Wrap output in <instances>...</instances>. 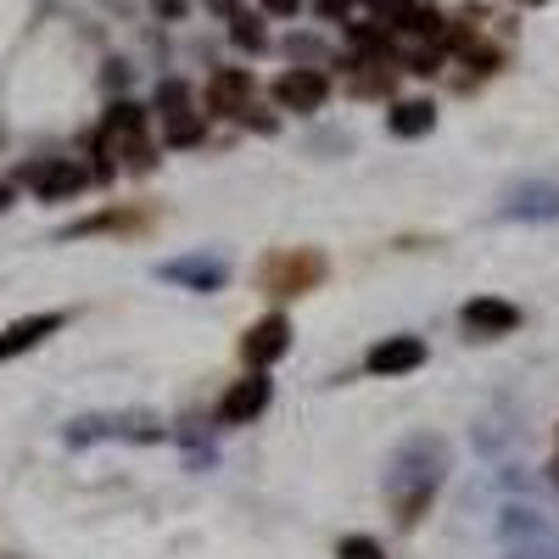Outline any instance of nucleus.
I'll return each mask as SVG.
<instances>
[{
    "label": "nucleus",
    "mask_w": 559,
    "mask_h": 559,
    "mask_svg": "<svg viewBox=\"0 0 559 559\" xmlns=\"http://www.w3.org/2000/svg\"><path fill=\"white\" fill-rule=\"evenodd\" d=\"M442 471H448L442 437H414V442H403V453H397V464H392V521H397L403 532L426 521V509H431V498H437V487H442Z\"/></svg>",
    "instance_id": "f257e3e1"
},
{
    "label": "nucleus",
    "mask_w": 559,
    "mask_h": 559,
    "mask_svg": "<svg viewBox=\"0 0 559 559\" xmlns=\"http://www.w3.org/2000/svg\"><path fill=\"white\" fill-rule=\"evenodd\" d=\"M331 274V263H324V252H313V247H280V252H269L263 263H258V286L269 292V297H308L319 280Z\"/></svg>",
    "instance_id": "f03ea898"
},
{
    "label": "nucleus",
    "mask_w": 559,
    "mask_h": 559,
    "mask_svg": "<svg viewBox=\"0 0 559 559\" xmlns=\"http://www.w3.org/2000/svg\"><path fill=\"white\" fill-rule=\"evenodd\" d=\"M96 157H118L123 168H152V134H146V107L118 102L102 129H96Z\"/></svg>",
    "instance_id": "7ed1b4c3"
},
{
    "label": "nucleus",
    "mask_w": 559,
    "mask_h": 559,
    "mask_svg": "<svg viewBox=\"0 0 559 559\" xmlns=\"http://www.w3.org/2000/svg\"><path fill=\"white\" fill-rule=\"evenodd\" d=\"M274 403V381L263 369H247L241 381H229L224 397H218V426H252V419Z\"/></svg>",
    "instance_id": "20e7f679"
},
{
    "label": "nucleus",
    "mask_w": 559,
    "mask_h": 559,
    "mask_svg": "<svg viewBox=\"0 0 559 559\" xmlns=\"http://www.w3.org/2000/svg\"><path fill=\"white\" fill-rule=\"evenodd\" d=\"M157 118H163V140H168V146H197V140H202V112L191 107V90H185L179 79H168L157 90Z\"/></svg>",
    "instance_id": "39448f33"
},
{
    "label": "nucleus",
    "mask_w": 559,
    "mask_h": 559,
    "mask_svg": "<svg viewBox=\"0 0 559 559\" xmlns=\"http://www.w3.org/2000/svg\"><path fill=\"white\" fill-rule=\"evenodd\" d=\"M292 353V319L286 313H263L252 331L241 336V364L247 369H269Z\"/></svg>",
    "instance_id": "423d86ee"
},
{
    "label": "nucleus",
    "mask_w": 559,
    "mask_h": 559,
    "mask_svg": "<svg viewBox=\"0 0 559 559\" xmlns=\"http://www.w3.org/2000/svg\"><path fill=\"white\" fill-rule=\"evenodd\" d=\"M459 324L471 336L492 342V336H509V331H521V308L515 302H503V297H471L459 308Z\"/></svg>",
    "instance_id": "0eeeda50"
},
{
    "label": "nucleus",
    "mask_w": 559,
    "mask_h": 559,
    "mask_svg": "<svg viewBox=\"0 0 559 559\" xmlns=\"http://www.w3.org/2000/svg\"><path fill=\"white\" fill-rule=\"evenodd\" d=\"M324 96H331L324 68H286L274 79V102L286 112H313V107H324Z\"/></svg>",
    "instance_id": "6e6552de"
},
{
    "label": "nucleus",
    "mask_w": 559,
    "mask_h": 559,
    "mask_svg": "<svg viewBox=\"0 0 559 559\" xmlns=\"http://www.w3.org/2000/svg\"><path fill=\"white\" fill-rule=\"evenodd\" d=\"M419 364H426V342H419V336H381L376 347H369V358H364V369H369V376H381V381L414 376Z\"/></svg>",
    "instance_id": "1a4fd4ad"
},
{
    "label": "nucleus",
    "mask_w": 559,
    "mask_h": 559,
    "mask_svg": "<svg viewBox=\"0 0 559 559\" xmlns=\"http://www.w3.org/2000/svg\"><path fill=\"white\" fill-rule=\"evenodd\" d=\"M84 185H90V168H79V163H68V157H45V163L28 168V191H34L39 202L73 197V191H84Z\"/></svg>",
    "instance_id": "9d476101"
},
{
    "label": "nucleus",
    "mask_w": 559,
    "mask_h": 559,
    "mask_svg": "<svg viewBox=\"0 0 559 559\" xmlns=\"http://www.w3.org/2000/svg\"><path fill=\"white\" fill-rule=\"evenodd\" d=\"M207 112H218V118L252 112V73H241V68L213 73V84H207Z\"/></svg>",
    "instance_id": "9b49d317"
},
{
    "label": "nucleus",
    "mask_w": 559,
    "mask_h": 559,
    "mask_svg": "<svg viewBox=\"0 0 559 559\" xmlns=\"http://www.w3.org/2000/svg\"><path fill=\"white\" fill-rule=\"evenodd\" d=\"M57 331H62V313H28V319L12 324V331H0V358H17V353L39 347L45 336H57Z\"/></svg>",
    "instance_id": "f8f14e48"
},
{
    "label": "nucleus",
    "mask_w": 559,
    "mask_h": 559,
    "mask_svg": "<svg viewBox=\"0 0 559 559\" xmlns=\"http://www.w3.org/2000/svg\"><path fill=\"white\" fill-rule=\"evenodd\" d=\"M163 280L191 286V292H218L224 286V263L218 258H174V263H163Z\"/></svg>",
    "instance_id": "ddd939ff"
},
{
    "label": "nucleus",
    "mask_w": 559,
    "mask_h": 559,
    "mask_svg": "<svg viewBox=\"0 0 559 559\" xmlns=\"http://www.w3.org/2000/svg\"><path fill=\"white\" fill-rule=\"evenodd\" d=\"M386 123H392V134H397V140H408V134H431L437 107H431V102H397Z\"/></svg>",
    "instance_id": "4468645a"
},
{
    "label": "nucleus",
    "mask_w": 559,
    "mask_h": 559,
    "mask_svg": "<svg viewBox=\"0 0 559 559\" xmlns=\"http://www.w3.org/2000/svg\"><path fill=\"white\" fill-rule=\"evenodd\" d=\"M140 224H146V213H102V218L73 224V236H102V229H140Z\"/></svg>",
    "instance_id": "2eb2a0df"
},
{
    "label": "nucleus",
    "mask_w": 559,
    "mask_h": 559,
    "mask_svg": "<svg viewBox=\"0 0 559 559\" xmlns=\"http://www.w3.org/2000/svg\"><path fill=\"white\" fill-rule=\"evenodd\" d=\"M336 559H386V548H381L376 537L353 532V537H342V543H336Z\"/></svg>",
    "instance_id": "dca6fc26"
},
{
    "label": "nucleus",
    "mask_w": 559,
    "mask_h": 559,
    "mask_svg": "<svg viewBox=\"0 0 559 559\" xmlns=\"http://www.w3.org/2000/svg\"><path fill=\"white\" fill-rule=\"evenodd\" d=\"M369 12L381 17V28H392V23H403L414 12V0H369Z\"/></svg>",
    "instance_id": "f3484780"
},
{
    "label": "nucleus",
    "mask_w": 559,
    "mask_h": 559,
    "mask_svg": "<svg viewBox=\"0 0 559 559\" xmlns=\"http://www.w3.org/2000/svg\"><path fill=\"white\" fill-rule=\"evenodd\" d=\"M229 34H236L247 51H263V28H258V17H229Z\"/></svg>",
    "instance_id": "a211bd4d"
},
{
    "label": "nucleus",
    "mask_w": 559,
    "mask_h": 559,
    "mask_svg": "<svg viewBox=\"0 0 559 559\" xmlns=\"http://www.w3.org/2000/svg\"><path fill=\"white\" fill-rule=\"evenodd\" d=\"M263 7H269V12H280V17H286V12H297V7H302V0H263Z\"/></svg>",
    "instance_id": "6ab92c4d"
},
{
    "label": "nucleus",
    "mask_w": 559,
    "mask_h": 559,
    "mask_svg": "<svg viewBox=\"0 0 559 559\" xmlns=\"http://www.w3.org/2000/svg\"><path fill=\"white\" fill-rule=\"evenodd\" d=\"M548 481L559 487V431H554V459H548Z\"/></svg>",
    "instance_id": "aec40b11"
},
{
    "label": "nucleus",
    "mask_w": 559,
    "mask_h": 559,
    "mask_svg": "<svg viewBox=\"0 0 559 559\" xmlns=\"http://www.w3.org/2000/svg\"><path fill=\"white\" fill-rule=\"evenodd\" d=\"M12 202V185H0V207H7Z\"/></svg>",
    "instance_id": "412c9836"
},
{
    "label": "nucleus",
    "mask_w": 559,
    "mask_h": 559,
    "mask_svg": "<svg viewBox=\"0 0 559 559\" xmlns=\"http://www.w3.org/2000/svg\"><path fill=\"white\" fill-rule=\"evenodd\" d=\"M515 7H548V0H515Z\"/></svg>",
    "instance_id": "4be33fe9"
}]
</instances>
